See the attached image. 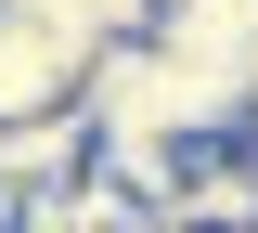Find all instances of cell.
Instances as JSON below:
<instances>
[{"label": "cell", "instance_id": "cell-1", "mask_svg": "<svg viewBox=\"0 0 258 233\" xmlns=\"http://www.w3.org/2000/svg\"><path fill=\"white\" fill-rule=\"evenodd\" d=\"M155 233H258V117L220 130V143H181V156H168Z\"/></svg>", "mask_w": 258, "mask_h": 233}, {"label": "cell", "instance_id": "cell-2", "mask_svg": "<svg viewBox=\"0 0 258 233\" xmlns=\"http://www.w3.org/2000/svg\"><path fill=\"white\" fill-rule=\"evenodd\" d=\"M78 181H91V117H78V104H64V117H26V130H0V233L78 207Z\"/></svg>", "mask_w": 258, "mask_h": 233}, {"label": "cell", "instance_id": "cell-3", "mask_svg": "<svg viewBox=\"0 0 258 233\" xmlns=\"http://www.w3.org/2000/svg\"><path fill=\"white\" fill-rule=\"evenodd\" d=\"M78 52H64L52 26H39V13H0V130H26V117H64V104H78Z\"/></svg>", "mask_w": 258, "mask_h": 233}]
</instances>
